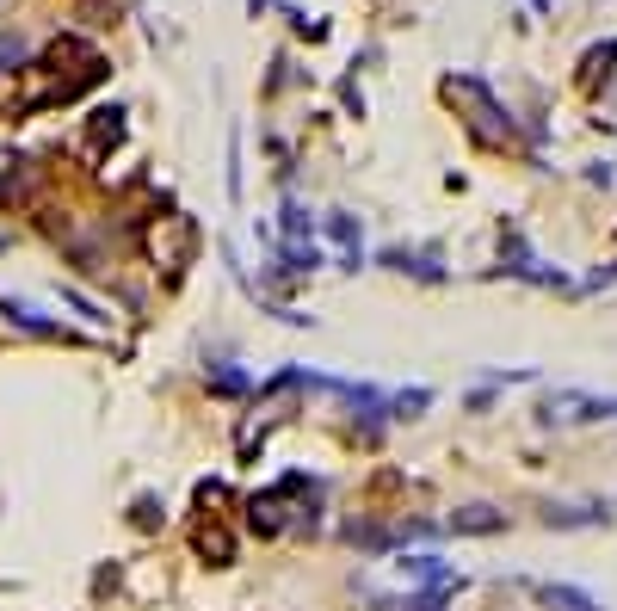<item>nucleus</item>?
<instances>
[{"mask_svg":"<svg viewBox=\"0 0 617 611\" xmlns=\"http://www.w3.org/2000/svg\"><path fill=\"white\" fill-rule=\"evenodd\" d=\"M284 235H290V241H315V217H309L297 198L284 204Z\"/></svg>","mask_w":617,"mask_h":611,"instance_id":"9b49d317","label":"nucleus"},{"mask_svg":"<svg viewBox=\"0 0 617 611\" xmlns=\"http://www.w3.org/2000/svg\"><path fill=\"white\" fill-rule=\"evenodd\" d=\"M432 408V389H402V395H389V420H420Z\"/></svg>","mask_w":617,"mask_h":611,"instance_id":"9d476101","label":"nucleus"},{"mask_svg":"<svg viewBox=\"0 0 617 611\" xmlns=\"http://www.w3.org/2000/svg\"><path fill=\"white\" fill-rule=\"evenodd\" d=\"M272 247H278V272H284V278L321 272V247H315V241H272Z\"/></svg>","mask_w":617,"mask_h":611,"instance_id":"7ed1b4c3","label":"nucleus"},{"mask_svg":"<svg viewBox=\"0 0 617 611\" xmlns=\"http://www.w3.org/2000/svg\"><path fill=\"white\" fill-rule=\"evenodd\" d=\"M204 383H210V395H223V402H235V395H253V389H260L241 365H210V371H204Z\"/></svg>","mask_w":617,"mask_h":611,"instance_id":"423d86ee","label":"nucleus"},{"mask_svg":"<svg viewBox=\"0 0 617 611\" xmlns=\"http://www.w3.org/2000/svg\"><path fill=\"white\" fill-rule=\"evenodd\" d=\"M328 235L340 241V254H365V247H358L365 241V223H358L352 210H328Z\"/></svg>","mask_w":617,"mask_h":611,"instance_id":"0eeeda50","label":"nucleus"},{"mask_svg":"<svg viewBox=\"0 0 617 611\" xmlns=\"http://www.w3.org/2000/svg\"><path fill=\"white\" fill-rule=\"evenodd\" d=\"M395 574H402V581H426V587H451V581H457V574H451L439 556H426V550L402 556V562H395Z\"/></svg>","mask_w":617,"mask_h":611,"instance_id":"20e7f679","label":"nucleus"},{"mask_svg":"<svg viewBox=\"0 0 617 611\" xmlns=\"http://www.w3.org/2000/svg\"><path fill=\"white\" fill-rule=\"evenodd\" d=\"M130 525H136V531H161V525H167V500H161V494H136V500H130Z\"/></svg>","mask_w":617,"mask_h":611,"instance_id":"6e6552de","label":"nucleus"},{"mask_svg":"<svg viewBox=\"0 0 617 611\" xmlns=\"http://www.w3.org/2000/svg\"><path fill=\"white\" fill-rule=\"evenodd\" d=\"M383 266H389V272H402V278H420V284H445V266L432 260V254H408V247H389Z\"/></svg>","mask_w":617,"mask_h":611,"instance_id":"f03ea898","label":"nucleus"},{"mask_svg":"<svg viewBox=\"0 0 617 611\" xmlns=\"http://www.w3.org/2000/svg\"><path fill=\"white\" fill-rule=\"evenodd\" d=\"M192 550H198L204 562H216V568H229V562H235V537H229L223 525H198V537H192Z\"/></svg>","mask_w":617,"mask_h":611,"instance_id":"39448f33","label":"nucleus"},{"mask_svg":"<svg viewBox=\"0 0 617 611\" xmlns=\"http://www.w3.org/2000/svg\"><path fill=\"white\" fill-rule=\"evenodd\" d=\"M62 303H68V309H75V315H87V321H93V328H105V321H112V315H105V309H99L93 297H81V291H75V284H62Z\"/></svg>","mask_w":617,"mask_h":611,"instance_id":"f8f14e48","label":"nucleus"},{"mask_svg":"<svg viewBox=\"0 0 617 611\" xmlns=\"http://www.w3.org/2000/svg\"><path fill=\"white\" fill-rule=\"evenodd\" d=\"M506 519L494 513V507H463V513H451V531H469V537H488V531H500Z\"/></svg>","mask_w":617,"mask_h":611,"instance_id":"1a4fd4ad","label":"nucleus"},{"mask_svg":"<svg viewBox=\"0 0 617 611\" xmlns=\"http://www.w3.org/2000/svg\"><path fill=\"white\" fill-rule=\"evenodd\" d=\"M0 315H7V328H19V334H31V340H50V346H81V340H87V334L68 328V321L44 315L38 303H25V297H13V291H0Z\"/></svg>","mask_w":617,"mask_h":611,"instance_id":"f257e3e1","label":"nucleus"},{"mask_svg":"<svg viewBox=\"0 0 617 611\" xmlns=\"http://www.w3.org/2000/svg\"><path fill=\"white\" fill-rule=\"evenodd\" d=\"M198 507H229V482H198Z\"/></svg>","mask_w":617,"mask_h":611,"instance_id":"ddd939ff","label":"nucleus"}]
</instances>
